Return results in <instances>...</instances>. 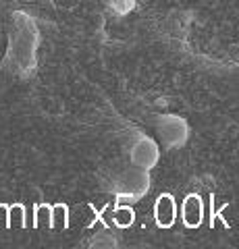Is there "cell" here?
Returning <instances> with one entry per match:
<instances>
[{"instance_id":"2","label":"cell","mask_w":239,"mask_h":249,"mask_svg":"<svg viewBox=\"0 0 239 249\" xmlns=\"http://www.w3.org/2000/svg\"><path fill=\"white\" fill-rule=\"evenodd\" d=\"M183 220L187 227H198L202 222V199L198 196H187L183 204Z\"/></svg>"},{"instance_id":"4","label":"cell","mask_w":239,"mask_h":249,"mask_svg":"<svg viewBox=\"0 0 239 249\" xmlns=\"http://www.w3.org/2000/svg\"><path fill=\"white\" fill-rule=\"evenodd\" d=\"M9 227H15V229H23V227H25V210H23L21 204L11 206V212H9Z\"/></svg>"},{"instance_id":"5","label":"cell","mask_w":239,"mask_h":249,"mask_svg":"<svg viewBox=\"0 0 239 249\" xmlns=\"http://www.w3.org/2000/svg\"><path fill=\"white\" fill-rule=\"evenodd\" d=\"M69 224V210L67 206H55L52 208V227L55 229H65Z\"/></svg>"},{"instance_id":"3","label":"cell","mask_w":239,"mask_h":249,"mask_svg":"<svg viewBox=\"0 0 239 249\" xmlns=\"http://www.w3.org/2000/svg\"><path fill=\"white\" fill-rule=\"evenodd\" d=\"M112 218H114V224L117 227H121V229H125V227H131L133 224V210L131 208H117L114 210V214H112Z\"/></svg>"},{"instance_id":"1","label":"cell","mask_w":239,"mask_h":249,"mask_svg":"<svg viewBox=\"0 0 239 249\" xmlns=\"http://www.w3.org/2000/svg\"><path fill=\"white\" fill-rule=\"evenodd\" d=\"M175 220V201L171 196H160L156 201V222L168 229Z\"/></svg>"},{"instance_id":"6","label":"cell","mask_w":239,"mask_h":249,"mask_svg":"<svg viewBox=\"0 0 239 249\" xmlns=\"http://www.w3.org/2000/svg\"><path fill=\"white\" fill-rule=\"evenodd\" d=\"M36 227H44V224H48L52 227V208L48 206H37L36 208Z\"/></svg>"},{"instance_id":"7","label":"cell","mask_w":239,"mask_h":249,"mask_svg":"<svg viewBox=\"0 0 239 249\" xmlns=\"http://www.w3.org/2000/svg\"><path fill=\"white\" fill-rule=\"evenodd\" d=\"M9 212H11L9 206H0V229L9 227Z\"/></svg>"}]
</instances>
